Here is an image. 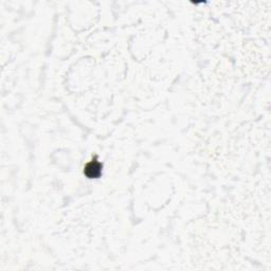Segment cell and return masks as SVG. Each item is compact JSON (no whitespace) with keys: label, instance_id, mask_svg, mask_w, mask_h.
Segmentation results:
<instances>
[{"label":"cell","instance_id":"1","mask_svg":"<svg viewBox=\"0 0 271 271\" xmlns=\"http://www.w3.org/2000/svg\"><path fill=\"white\" fill-rule=\"evenodd\" d=\"M103 164L97 160L96 157L87 162L84 167V175L89 179H96L102 175Z\"/></svg>","mask_w":271,"mask_h":271}]
</instances>
